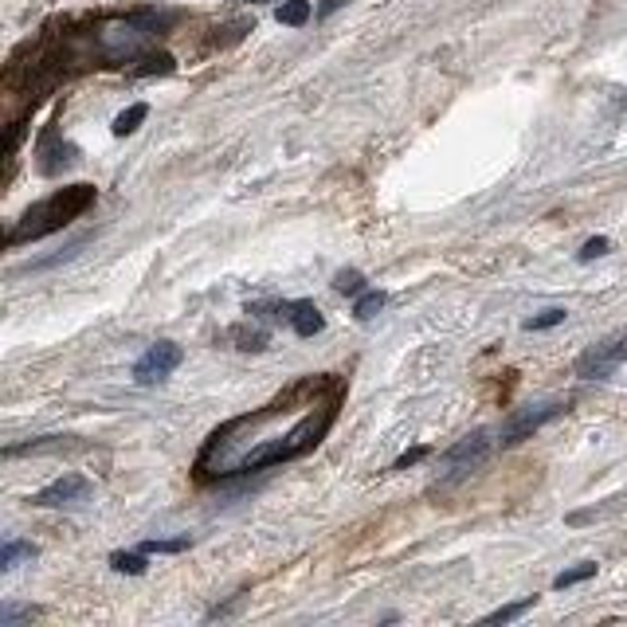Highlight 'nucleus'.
<instances>
[{
	"instance_id": "1",
	"label": "nucleus",
	"mask_w": 627,
	"mask_h": 627,
	"mask_svg": "<svg viewBox=\"0 0 627 627\" xmlns=\"http://www.w3.org/2000/svg\"><path fill=\"white\" fill-rule=\"evenodd\" d=\"M341 404L345 380L333 372L294 380L271 404L235 416L208 435L193 463L196 478L200 483H228V478H243L310 455L338 424Z\"/></svg>"
},
{
	"instance_id": "2",
	"label": "nucleus",
	"mask_w": 627,
	"mask_h": 627,
	"mask_svg": "<svg viewBox=\"0 0 627 627\" xmlns=\"http://www.w3.org/2000/svg\"><path fill=\"white\" fill-rule=\"evenodd\" d=\"M95 200H98L95 185L59 188V193H51L48 200L32 204L28 212H24L20 220L8 228L4 243H8V248H20V243H35V240H43V235H51V232H63L71 220H79V216H83Z\"/></svg>"
},
{
	"instance_id": "3",
	"label": "nucleus",
	"mask_w": 627,
	"mask_h": 627,
	"mask_svg": "<svg viewBox=\"0 0 627 627\" xmlns=\"http://www.w3.org/2000/svg\"><path fill=\"white\" fill-rule=\"evenodd\" d=\"M486 455H490V432L475 428L440 455V483H459V478H467L475 467H483Z\"/></svg>"
},
{
	"instance_id": "4",
	"label": "nucleus",
	"mask_w": 627,
	"mask_h": 627,
	"mask_svg": "<svg viewBox=\"0 0 627 627\" xmlns=\"http://www.w3.org/2000/svg\"><path fill=\"white\" fill-rule=\"evenodd\" d=\"M565 412H569L565 400H545V404L517 408L510 420L502 424V432H498V443H502V447H517V443L533 440V435H538L545 424H553L557 416H565Z\"/></svg>"
},
{
	"instance_id": "5",
	"label": "nucleus",
	"mask_w": 627,
	"mask_h": 627,
	"mask_svg": "<svg viewBox=\"0 0 627 627\" xmlns=\"http://www.w3.org/2000/svg\"><path fill=\"white\" fill-rule=\"evenodd\" d=\"M623 361H627V333L608 338V341H600V345H593V349L580 353V357H577V377L604 380V377H612Z\"/></svg>"
},
{
	"instance_id": "6",
	"label": "nucleus",
	"mask_w": 627,
	"mask_h": 627,
	"mask_svg": "<svg viewBox=\"0 0 627 627\" xmlns=\"http://www.w3.org/2000/svg\"><path fill=\"white\" fill-rule=\"evenodd\" d=\"M180 361H185V349H180L177 341H157V345H149V349L141 353V361L134 365V380H138V385H157V380H165Z\"/></svg>"
},
{
	"instance_id": "7",
	"label": "nucleus",
	"mask_w": 627,
	"mask_h": 627,
	"mask_svg": "<svg viewBox=\"0 0 627 627\" xmlns=\"http://www.w3.org/2000/svg\"><path fill=\"white\" fill-rule=\"evenodd\" d=\"M90 478L83 475H63L56 483H48L43 490H35L32 494V506H43V510H51V506H75V502H87L90 498Z\"/></svg>"
},
{
	"instance_id": "8",
	"label": "nucleus",
	"mask_w": 627,
	"mask_h": 627,
	"mask_svg": "<svg viewBox=\"0 0 627 627\" xmlns=\"http://www.w3.org/2000/svg\"><path fill=\"white\" fill-rule=\"evenodd\" d=\"M75 161H79V149L71 141H59L56 134L43 138V145H40V172H43V177H56V172L75 165Z\"/></svg>"
},
{
	"instance_id": "9",
	"label": "nucleus",
	"mask_w": 627,
	"mask_h": 627,
	"mask_svg": "<svg viewBox=\"0 0 627 627\" xmlns=\"http://www.w3.org/2000/svg\"><path fill=\"white\" fill-rule=\"evenodd\" d=\"M287 322H290V330H294L298 338H314V333L325 330V317H322V310H317L314 302H290L287 306Z\"/></svg>"
},
{
	"instance_id": "10",
	"label": "nucleus",
	"mask_w": 627,
	"mask_h": 627,
	"mask_svg": "<svg viewBox=\"0 0 627 627\" xmlns=\"http://www.w3.org/2000/svg\"><path fill=\"white\" fill-rule=\"evenodd\" d=\"M35 557V545L32 541H16V538H8L4 541V549H0V572H12L20 561H32Z\"/></svg>"
},
{
	"instance_id": "11",
	"label": "nucleus",
	"mask_w": 627,
	"mask_h": 627,
	"mask_svg": "<svg viewBox=\"0 0 627 627\" xmlns=\"http://www.w3.org/2000/svg\"><path fill=\"white\" fill-rule=\"evenodd\" d=\"M145 118H149V106H145V103H134L130 111H122V114L114 118V134H118V138H130V134L138 130Z\"/></svg>"
},
{
	"instance_id": "12",
	"label": "nucleus",
	"mask_w": 627,
	"mask_h": 627,
	"mask_svg": "<svg viewBox=\"0 0 627 627\" xmlns=\"http://www.w3.org/2000/svg\"><path fill=\"white\" fill-rule=\"evenodd\" d=\"M275 16H279V24H287V28H298V24L310 20V0H283Z\"/></svg>"
},
{
	"instance_id": "13",
	"label": "nucleus",
	"mask_w": 627,
	"mask_h": 627,
	"mask_svg": "<svg viewBox=\"0 0 627 627\" xmlns=\"http://www.w3.org/2000/svg\"><path fill=\"white\" fill-rule=\"evenodd\" d=\"M593 577H596V565H593V561H585V565H577V569L557 572V577H553V588H572V585H580V580H593Z\"/></svg>"
},
{
	"instance_id": "14",
	"label": "nucleus",
	"mask_w": 627,
	"mask_h": 627,
	"mask_svg": "<svg viewBox=\"0 0 627 627\" xmlns=\"http://www.w3.org/2000/svg\"><path fill=\"white\" fill-rule=\"evenodd\" d=\"M538 604L533 596H525V600H517V604H506V608H498V612H490L483 623H510V620H517V616H525L530 608Z\"/></svg>"
},
{
	"instance_id": "15",
	"label": "nucleus",
	"mask_w": 627,
	"mask_h": 627,
	"mask_svg": "<svg viewBox=\"0 0 627 627\" xmlns=\"http://www.w3.org/2000/svg\"><path fill=\"white\" fill-rule=\"evenodd\" d=\"M380 310H385V294H380V290H369V294H361L357 306H353L357 322H369V317H377Z\"/></svg>"
},
{
	"instance_id": "16",
	"label": "nucleus",
	"mask_w": 627,
	"mask_h": 627,
	"mask_svg": "<svg viewBox=\"0 0 627 627\" xmlns=\"http://www.w3.org/2000/svg\"><path fill=\"white\" fill-rule=\"evenodd\" d=\"M172 56H165V51H157V56H145L141 59V67L134 71V75H172Z\"/></svg>"
},
{
	"instance_id": "17",
	"label": "nucleus",
	"mask_w": 627,
	"mask_h": 627,
	"mask_svg": "<svg viewBox=\"0 0 627 627\" xmlns=\"http://www.w3.org/2000/svg\"><path fill=\"white\" fill-rule=\"evenodd\" d=\"M565 310H561V306H553V310H541L538 317H525V330L530 333H538V330H553V325H561L565 322Z\"/></svg>"
},
{
	"instance_id": "18",
	"label": "nucleus",
	"mask_w": 627,
	"mask_h": 627,
	"mask_svg": "<svg viewBox=\"0 0 627 627\" xmlns=\"http://www.w3.org/2000/svg\"><path fill=\"white\" fill-rule=\"evenodd\" d=\"M111 565H114L118 572H130V577H141V572H145V557H141V553H114V557H111Z\"/></svg>"
},
{
	"instance_id": "19",
	"label": "nucleus",
	"mask_w": 627,
	"mask_h": 627,
	"mask_svg": "<svg viewBox=\"0 0 627 627\" xmlns=\"http://www.w3.org/2000/svg\"><path fill=\"white\" fill-rule=\"evenodd\" d=\"M188 545H193L188 533H185V538H172V541H157V538H153V541H141V553H185Z\"/></svg>"
},
{
	"instance_id": "20",
	"label": "nucleus",
	"mask_w": 627,
	"mask_h": 627,
	"mask_svg": "<svg viewBox=\"0 0 627 627\" xmlns=\"http://www.w3.org/2000/svg\"><path fill=\"white\" fill-rule=\"evenodd\" d=\"M333 290H341V294H361V290H365V275H361V271H341V275L333 279Z\"/></svg>"
},
{
	"instance_id": "21",
	"label": "nucleus",
	"mask_w": 627,
	"mask_h": 627,
	"mask_svg": "<svg viewBox=\"0 0 627 627\" xmlns=\"http://www.w3.org/2000/svg\"><path fill=\"white\" fill-rule=\"evenodd\" d=\"M608 248H612V243H608V240H604V235H593V240H588V243H585V248H580V251H577V263H593V259H600V256H604V251H608Z\"/></svg>"
},
{
	"instance_id": "22",
	"label": "nucleus",
	"mask_w": 627,
	"mask_h": 627,
	"mask_svg": "<svg viewBox=\"0 0 627 627\" xmlns=\"http://www.w3.org/2000/svg\"><path fill=\"white\" fill-rule=\"evenodd\" d=\"M235 338H240V349H251V353H259V349H267V330H235Z\"/></svg>"
},
{
	"instance_id": "23",
	"label": "nucleus",
	"mask_w": 627,
	"mask_h": 627,
	"mask_svg": "<svg viewBox=\"0 0 627 627\" xmlns=\"http://www.w3.org/2000/svg\"><path fill=\"white\" fill-rule=\"evenodd\" d=\"M35 608H0V627H12L16 620H35Z\"/></svg>"
},
{
	"instance_id": "24",
	"label": "nucleus",
	"mask_w": 627,
	"mask_h": 627,
	"mask_svg": "<svg viewBox=\"0 0 627 627\" xmlns=\"http://www.w3.org/2000/svg\"><path fill=\"white\" fill-rule=\"evenodd\" d=\"M424 455H428V447H416V451H404L396 463H393V470H404V467H412V463H420Z\"/></svg>"
},
{
	"instance_id": "25",
	"label": "nucleus",
	"mask_w": 627,
	"mask_h": 627,
	"mask_svg": "<svg viewBox=\"0 0 627 627\" xmlns=\"http://www.w3.org/2000/svg\"><path fill=\"white\" fill-rule=\"evenodd\" d=\"M345 4V0H325V8H322V12H333V8H341Z\"/></svg>"
},
{
	"instance_id": "26",
	"label": "nucleus",
	"mask_w": 627,
	"mask_h": 627,
	"mask_svg": "<svg viewBox=\"0 0 627 627\" xmlns=\"http://www.w3.org/2000/svg\"><path fill=\"white\" fill-rule=\"evenodd\" d=\"M251 4H271V0H251Z\"/></svg>"
}]
</instances>
